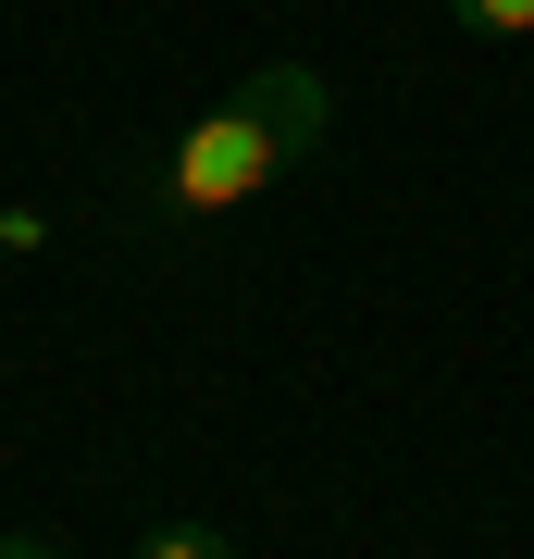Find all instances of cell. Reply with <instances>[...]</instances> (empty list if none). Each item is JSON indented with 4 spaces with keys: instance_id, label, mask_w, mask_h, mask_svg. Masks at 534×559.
<instances>
[{
    "instance_id": "6da1fadb",
    "label": "cell",
    "mask_w": 534,
    "mask_h": 559,
    "mask_svg": "<svg viewBox=\"0 0 534 559\" xmlns=\"http://www.w3.org/2000/svg\"><path fill=\"white\" fill-rule=\"evenodd\" d=\"M323 124H336V87H323L311 62H261V75H237L175 150H162V212H175V224L249 212L261 187H286L298 162L323 150Z\"/></svg>"
},
{
    "instance_id": "7a4b0ae2",
    "label": "cell",
    "mask_w": 534,
    "mask_h": 559,
    "mask_svg": "<svg viewBox=\"0 0 534 559\" xmlns=\"http://www.w3.org/2000/svg\"><path fill=\"white\" fill-rule=\"evenodd\" d=\"M448 25H460V38H497V50H510V38H534V0H448Z\"/></svg>"
},
{
    "instance_id": "3957f363",
    "label": "cell",
    "mask_w": 534,
    "mask_h": 559,
    "mask_svg": "<svg viewBox=\"0 0 534 559\" xmlns=\"http://www.w3.org/2000/svg\"><path fill=\"white\" fill-rule=\"evenodd\" d=\"M138 559H237V547H224V535H212V522H162V535H150Z\"/></svg>"
},
{
    "instance_id": "277c9868",
    "label": "cell",
    "mask_w": 534,
    "mask_h": 559,
    "mask_svg": "<svg viewBox=\"0 0 534 559\" xmlns=\"http://www.w3.org/2000/svg\"><path fill=\"white\" fill-rule=\"evenodd\" d=\"M0 249H50V212H0Z\"/></svg>"
},
{
    "instance_id": "5b68a950",
    "label": "cell",
    "mask_w": 534,
    "mask_h": 559,
    "mask_svg": "<svg viewBox=\"0 0 534 559\" xmlns=\"http://www.w3.org/2000/svg\"><path fill=\"white\" fill-rule=\"evenodd\" d=\"M0 559H62V547L50 535H0Z\"/></svg>"
}]
</instances>
